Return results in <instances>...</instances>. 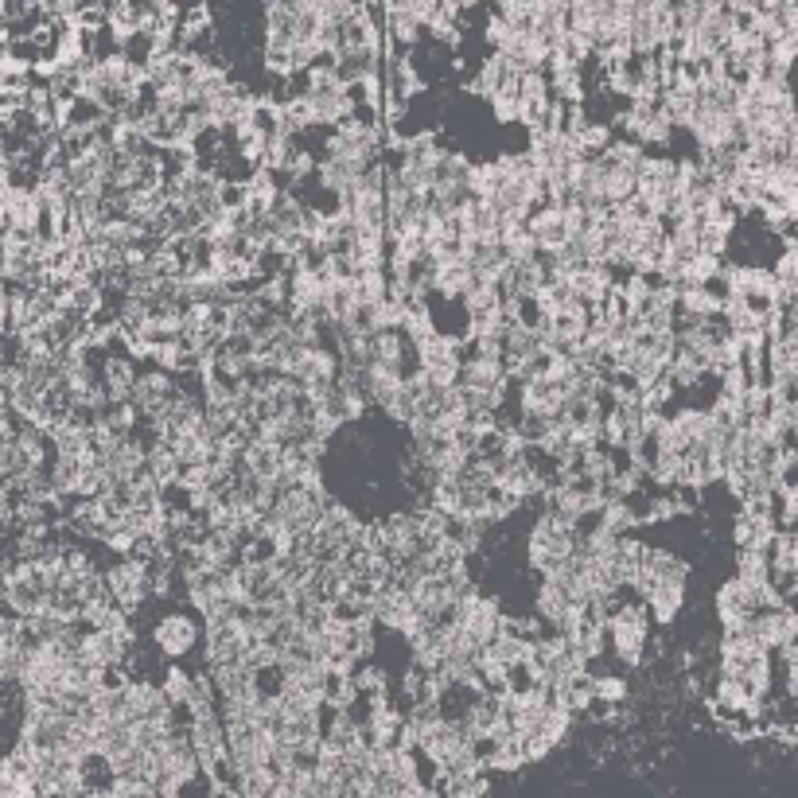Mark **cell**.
<instances>
[{"instance_id": "obj_1", "label": "cell", "mask_w": 798, "mask_h": 798, "mask_svg": "<svg viewBox=\"0 0 798 798\" xmlns=\"http://www.w3.org/2000/svg\"><path fill=\"white\" fill-rule=\"evenodd\" d=\"M717 678L736 682L740 690H748L760 705H767L771 697V682H775V658L767 647H760L752 639V631H725L721 647H717Z\"/></svg>"}, {"instance_id": "obj_2", "label": "cell", "mask_w": 798, "mask_h": 798, "mask_svg": "<svg viewBox=\"0 0 798 798\" xmlns=\"http://www.w3.org/2000/svg\"><path fill=\"white\" fill-rule=\"evenodd\" d=\"M604 639H608V654H616V662L623 670H639L647 662V647H651V616L643 608L639 596H619L604 608Z\"/></svg>"}, {"instance_id": "obj_3", "label": "cell", "mask_w": 798, "mask_h": 798, "mask_svg": "<svg viewBox=\"0 0 798 798\" xmlns=\"http://www.w3.org/2000/svg\"><path fill=\"white\" fill-rule=\"evenodd\" d=\"M577 534H581V526L565 522L553 510H538L534 526L526 530V565L538 577H549V573L565 569L569 557H573V549H577Z\"/></svg>"}, {"instance_id": "obj_4", "label": "cell", "mask_w": 798, "mask_h": 798, "mask_svg": "<svg viewBox=\"0 0 798 798\" xmlns=\"http://www.w3.org/2000/svg\"><path fill=\"white\" fill-rule=\"evenodd\" d=\"M148 639H152V647L164 654L168 662H183L187 654H195L203 647V623L187 608H168L164 616L152 623Z\"/></svg>"}, {"instance_id": "obj_5", "label": "cell", "mask_w": 798, "mask_h": 798, "mask_svg": "<svg viewBox=\"0 0 798 798\" xmlns=\"http://www.w3.org/2000/svg\"><path fill=\"white\" fill-rule=\"evenodd\" d=\"M510 374L507 363L499 355H464L460 363V390L464 394H491V398H507Z\"/></svg>"}, {"instance_id": "obj_6", "label": "cell", "mask_w": 798, "mask_h": 798, "mask_svg": "<svg viewBox=\"0 0 798 798\" xmlns=\"http://www.w3.org/2000/svg\"><path fill=\"white\" fill-rule=\"evenodd\" d=\"M748 631H752V639H756L760 647H767L771 654H779L791 639H795L798 616L787 608V604H783V608H763V612L752 616Z\"/></svg>"}, {"instance_id": "obj_7", "label": "cell", "mask_w": 798, "mask_h": 798, "mask_svg": "<svg viewBox=\"0 0 798 798\" xmlns=\"http://www.w3.org/2000/svg\"><path fill=\"white\" fill-rule=\"evenodd\" d=\"M775 534H779V522L771 514L740 510L732 518V542H736V549H760V553H767L771 542H775Z\"/></svg>"}, {"instance_id": "obj_8", "label": "cell", "mask_w": 798, "mask_h": 798, "mask_svg": "<svg viewBox=\"0 0 798 798\" xmlns=\"http://www.w3.org/2000/svg\"><path fill=\"white\" fill-rule=\"evenodd\" d=\"M526 234L534 238L538 254L549 257L553 250H561L569 238H565V222H561V207L557 203H542L534 215L526 218Z\"/></svg>"}, {"instance_id": "obj_9", "label": "cell", "mask_w": 798, "mask_h": 798, "mask_svg": "<svg viewBox=\"0 0 798 798\" xmlns=\"http://www.w3.org/2000/svg\"><path fill=\"white\" fill-rule=\"evenodd\" d=\"M674 308L686 320H717L721 316V289L717 285H682Z\"/></svg>"}, {"instance_id": "obj_10", "label": "cell", "mask_w": 798, "mask_h": 798, "mask_svg": "<svg viewBox=\"0 0 798 798\" xmlns=\"http://www.w3.org/2000/svg\"><path fill=\"white\" fill-rule=\"evenodd\" d=\"M160 693L168 697L172 709H187L191 693H195V670H187L183 662H168L160 674Z\"/></svg>"}, {"instance_id": "obj_11", "label": "cell", "mask_w": 798, "mask_h": 798, "mask_svg": "<svg viewBox=\"0 0 798 798\" xmlns=\"http://www.w3.org/2000/svg\"><path fill=\"white\" fill-rule=\"evenodd\" d=\"M444 798H487L491 795V775L487 771H468V775H448L436 779Z\"/></svg>"}, {"instance_id": "obj_12", "label": "cell", "mask_w": 798, "mask_h": 798, "mask_svg": "<svg viewBox=\"0 0 798 798\" xmlns=\"http://www.w3.org/2000/svg\"><path fill=\"white\" fill-rule=\"evenodd\" d=\"M736 581L748 584H771V561L760 549H736Z\"/></svg>"}, {"instance_id": "obj_13", "label": "cell", "mask_w": 798, "mask_h": 798, "mask_svg": "<svg viewBox=\"0 0 798 798\" xmlns=\"http://www.w3.org/2000/svg\"><path fill=\"white\" fill-rule=\"evenodd\" d=\"M592 697H596V705L616 709L631 697V682L623 674H592Z\"/></svg>"}, {"instance_id": "obj_14", "label": "cell", "mask_w": 798, "mask_h": 798, "mask_svg": "<svg viewBox=\"0 0 798 798\" xmlns=\"http://www.w3.org/2000/svg\"><path fill=\"white\" fill-rule=\"evenodd\" d=\"M491 102V117L495 121H503V125H518V117H522V102H518V90L507 86V90H499L495 98H487Z\"/></svg>"}, {"instance_id": "obj_15", "label": "cell", "mask_w": 798, "mask_h": 798, "mask_svg": "<svg viewBox=\"0 0 798 798\" xmlns=\"http://www.w3.org/2000/svg\"><path fill=\"white\" fill-rule=\"evenodd\" d=\"M771 273H775V281H783V285H798V246L783 242V250L775 257Z\"/></svg>"}, {"instance_id": "obj_16", "label": "cell", "mask_w": 798, "mask_h": 798, "mask_svg": "<svg viewBox=\"0 0 798 798\" xmlns=\"http://www.w3.org/2000/svg\"><path fill=\"white\" fill-rule=\"evenodd\" d=\"M0 798H12V795H4V791H0Z\"/></svg>"}]
</instances>
